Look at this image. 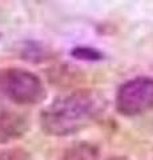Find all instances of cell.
Returning a JSON list of instances; mask_svg holds the SVG:
<instances>
[{
	"instance_id": "cell-6",
	"label": "cell",
	"mask_w": 153,
	"mask_h": 160,
	"mask_svg": "<svg viewBox=\"0 0 153 160\" xmlns=\"http://www.w3.org/2000/svg\"><path fill=\"white\" fill-rule=\"evenodd\" d=\"M71 55L77 60L83 62H101L104 59V53L100 49L91 46H76L71 51Z\"/></svg>"
},
{
	"instance_id": "cell-4",
	"label": "cell",
	"mask_w": 153,
	"mask_h": 160,
	"mask_svg": "<svg viewBox=\"0 0 153 160\" xmlns=\"http://www.w3.org/2000/svg\"><path fill=\"white\" fill-rule=\"evenodd\" d=\"M29 129V119L13 108L0 104V144L22 139Z\"/></svg>"
},
{
	"instance_id": "cell-7",
	"label": "cell",
	"mask_w": 153,
	"mask_h": 160,
	"mask_svg": "<svg viewBox=\"0 0 153 160\" xmlns=\"http://www.w3.org/2000/svg\"><path fill=\"white\" fill-rule=\"evenodd\" d=\"M0 160H33L32 155L24 148H8L0 152Z\"/></svg>"
},
{
	"instance_id": "cell-3",
	"label": "cell",
	"mask_w": 153,
	"mask_h": 160,
	"mask_svg": "<svg viewBox=\"0 0 153 160\" xmlns=\"http://www.w3.org/2000/svg\"><path fill=\"white\" fill-rule=\"evenodd\" d=\"M116 108L124 116H139L153 109V78L137 76L121 84Z\"/></svg>"
},
{
	"instance_id": "cell-8",
	"label": "cell",
	"mask_w": 153,
	"mask_h": 160,
	"mask_svg": "<svg viewBox=\"0 0 153 160\" xmlns=\"http://www.w3.org/2000/svg\"><path fill=\"white\" fill-rule=\"evenodd\" d=\"M108 160H129V159H127L125 156H113V158L108 159Z\"/></svg>"
},
{
	"instance_id": "cell-5",
	"label": "cell",
	"mask_w": 153,
	"mask_h": 160,
	"mask_svg": "<svg viewBox=\"0 0 153 160\" xmlns=\"http://www.w3.org/2000/svg\"><path fill=\"white\" fill-rule=\"evenodd\" d=\"M100 151L92 143L80 142L73 144L64 153L61 160H98Z\"/></svg>"
},
{
	"instance_id": "cell-2",
	"label": "cell",
	"mask_w": 153,
	"mask_h": 160,
	"mask_svg": "<svg viewBox=\"0 0 153 160\" xmlns=\"http://www.w3.org/2000/svg\"><path fill=\"white\" fill-rule=\"evenodd\" d=\"M0 93L17 106H36L47 98L43 80L20 67L0 69Z\"/></svg>"
},
{
	"instance_id": "cell-1",
	"label": "cell",
	"mask_w": 153,
	"mask_h": 160,
	"mask_svg": "<svg viewBox=\"0 0 153 160\" xmlns=\"http://www.w3.org/2000/svg\"><path fill=\"white\" fill-rule=\"evenodd\" d=\"M108 100L96 89H76L57 96L40 113L43 131L51 136H71L85 129L107 109Z\"/></svg>"
}]
</instances>
